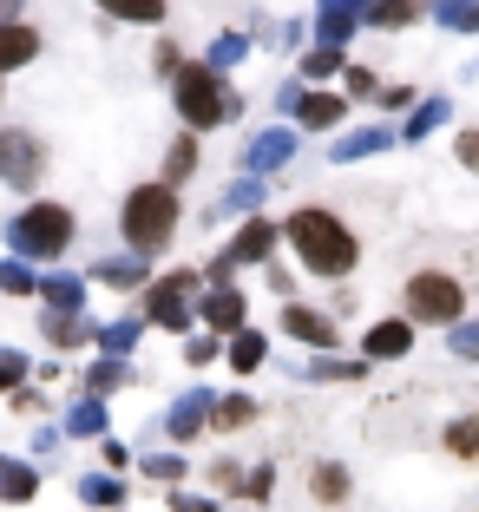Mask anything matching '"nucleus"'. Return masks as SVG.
Returning <instances> with one entry per match:
<instances>
[{
  "mask_svg": "<svg viewBox=\"0 0 479 512\" xmlns=\"http://www.w3.org/2000/svg\"><path fill=\"white\" fill-rule=\"evenodd\" d=\"M466 316V283L447 270H414L407 276V322H440V329H453V322Z\"/></svg>",
  "mask_w": 479,
  "mask_h": 512,
  "instance_id": "39448f33",
  "label": "nucleus"
},
{
  "mask_svg": "<svg viewBox=\"0 0 479 512\" xmlns=\"http://www.w3.org/2000/svg\"><path fill=\"white\" fill-rule=\"evenodd\" d=\"M315 499H322V506H342V499H348V473L335 467V460H329V467H315Z\"/></svg>",
  "mask_w": 479,
  "mask_h": 512,
  "instance_id": "c9c22d12",
  "label": "nucleus"
},
{
  "mask_svg": "<svg viewBox=\"0 0 479 512\" xmlns=\"http://www.w3.org/2000/svg\"><path fill=\"white\" fill-rule=\"evenodd\" d=\"M276 243H283V230H276V224H263V217H250V224L237 230V243H230V250L217 256V263H210V276L224 283V276H230V270H243V263H263V256H270Z\"/></svg>",
  "mask_w": 479,
  "mask_h": 512,
  "instance_id": "6e6552de",
  "label": "nucleus"
},
{
  "mask_svg": "<svg viewBox=\"0 0 479 512\" xmlns=\"http://www.w3.org/2000/svg\"><path fill=\"white\" fill-rule=\"evenodd\" d=\"M243 53H250V40H243V33H217V46H210V66H217V73H230Z\"/></svg>",
  "mask_w": 479,
  "mask_h": 512,
  "instance_id": "4c0bfd02",
  "label": "nucleus"
},
{
  "mask_svg": "<svg viewBox=\"0 0 479 512\" xmlns=\"http://www.w3.org/2000/svg\"><path fill=\"white\" fill-rule=\"evenodd\" d=\"M434 20L447 33H479V0H434Z\"/></svg>",
  "mask_w": 479,
  "mask_h": 512,
  "instance_id": "c756f323",
  "label": "nucleus"
},
{
  "mask_svg": "<svg viewBox=\"0 0 479 512\" xmlns=\"http://www.w3.org/2000/svg\"><path fill=\"white\" fill-rule=\"evenodd\" d=\"M197 171V138H178L171 145V158H165V184H184Z\"/></svg>",
  "mask_w": 479,
  "mask_h": 512,
  "instance_id": "e433bc0d",
  "label": "nucleus"
},
{
  "mask_svg": "<svg viewBox=\"0 0 479 512\" xmlns=\"http://www.w3.org/2000/svg\"><path fill=\"white\" fill-rule=\"evenodd\" d=\"M119 230H125L132 250L158 256L171 243V230H178V184H138L119 211Z\"/></svg>",
  "mask_w": 479,
  "mask_h": 512,
  "instance_id": "f03ea898",
  "label": "nucleus"
},
{
  "mask_svg": "<svg viewBox=\"0 0 479 512\" xmlns=\"http://www.w3.org/2000/svg\"><path fill=\"white\" fill-rule=\"evenodd\" d=\"M66 434H79V440L99 434L105 440V394H92V401H79L73 414H66Z\"/></svg>",
  "mask_w": 479,
  "mask_h": 512,
  "instance_id": "c85d7f7f",
  "label": "nucleus"
},
{
  "mask_svg": "<svg viewBox=\"0 0 479 512\" xmlns=\"http://www.w3.org/2000/svg\"><path fill=\"white\" fill-rule=\"evenodd\" d=\"M289 158H296V132H289V125H270V132H256L250 145H243V171H256V178H263V171H283Z\"/></svg>",
  "mask_w": 479,
  "mask_h": 512,
  "instance_id": "1a4fd4ad",
  "label": "nucleus"
},
{
  "mask_svg": "<svg viewBox=\"0 0 479 512\" xmlns=\"http://www.w3.org/2000/svg\"><path fill=\"white\" fill-rule=\"evenodd\" d=\"M20 381H27V355H20V348H0V388L14 394Z\"/></svg>",
  "mask_w": 479,
  "mask_h": 512,
  "instance_id": "79ce46f5",
  "label": "nucleus"
},
{
  "mask_svg": "<svg viewBox=\"0 0 479 512\" xmlns=\"http://www.w3.org/2000/svg\"><path fill=\"white\" fill-rule=\"evenodd\" d=\"M447 348H453V355H460V362H479V322H453Z\"/></svg>",
  "mask_w": 479,
  "mask_h": 512,
  "instance_id": "ea45409f",
  "label": "nucleus"
},
{
  "mask_svg": "<svg viewBox=\"0 0 479 512\" xmlns=\"http://www.w3.org/2000/svg\"><path fill=\"white\" fill-rule=\"evenodd\" d=\"M243 289H230V283H210L204 289V329H217V335H237L243 329Z\"/></svg>",
  "mask_w": 479,
  "mask_h": 512,
  "instance_id": "9b49d317",
  "label": "nucleus"
},
{
  "mask_svg": "<svg viewBox=\"0 0 479 512\" xmlns=\"http://www.w3.org/2000/svg\"><path fill=\"white\" fill-rule=\"evenodd\" d=\"M66 440V427H40V434H33V453H46V460H53V447H60Z\"/></svg>",
  "mask_w": 479,
  "mask_h": 512,
  "instance_id": "de8ad7c7",
  "label": "nucleus"
},
{
  "mask_svg": "<svg viewBox=\"0 0 479 512\" xmlns=\"http://www.w3.org/2000/svg\"><path fill=\"white\" fill-rule=\"evenodd\" d=\"M256 414V401H243V394H217V407H210V427H243Z\"/></svg>",
  "mask_w": 479,
  "mask_h": 512,
  "instance_id": "72a5a7b5",
  "label": "nucleus"
},
{
  "mask_svg": "<svg viewBox=\"0 0 479 512\" xmlns=\"http://www.w3.org/2000/svg\"><path fill=\"white\" fill-rule=\"evenodd\" d=\"M7 250L27 256V263H53V256L73 250V211L66 204H27V211L7 224Z\"/></svg>",
  "mask_w": 479,
  "mask_h": 512,
  "instance_id": "7ed1b4c3",
  "label": "nucleus"
},
{
  "mask_svg": "<svg viewBox=\"0 0 479 512\" xmlns=\"http://www.w3.org/2000/svg\"><path fill=\"white\" fill-rule=\"evenodd\" d=\"M197 289H204V276H197V270H171V276H158V283H145V322H151V329L184 335V329H191Z\"/></svg>",
  "mask_w": 479,
  "mask_h": 512,
  "instance_id": "423d86ee",
  "label": "nucleus"
},
{
  "mask_svg": "<svg viewBox=\"0 0 479 512\" xmlns=\"http://www.w3.org/2000/svg\"><path fill=\"white\" fill-rule=\"evenodd\" d=\"M256 204H263V178L250 171V178H237L224 197H217V204H210V211H204V224H210V217H256Z\"/></svg>",
  "mask_w": 479,
  "mask_h": 512,
  "instance_id": "a211bd4d",
  "label": "nucleus"
},
{
  "mask_svg": "<svg viewBox=\"0 0 479 512\" xmlns=\"http://www.w3.org/2000/svg\"><path fill=\"white\" fill-rule=\"evenodd\" d=\"M368 348V362H401L407 348H414V322H375V329L361 335Z\"/></svg>",
  "mask_w": 479,
  "mask_h": 512,
  "instance_id": "4468645a",
  "label": "nucleus"
},
{
  "mask_svg": "<svg viewBox=\"0 0 479 512\" xmlns=\"http://www.w3.org/2000/svg\"><path fill=\"white\" fill-rule=\"evenodd\" d=\"M388 145H401V132H388V125H361L355 138H335L329 158L335 165H355V158H375V151H388Z\"/></svg>",
  "mask_w": 479,
  "mask_h": 512,
  "instance_id": "ddd939ff",
  "label": "nucleus"
},
{
  "mask_svg": "<svg viewBox=\"0 0 479 512\" xmlns=\"http://www.w3.org/2000/svg\"><path fill=\"white\" fill-rule=\"evenodd\" d=\"M40 296H46V309H66V316H79V309H86V283H79V276H66V270L46 276Z\"/></svg>",
  "mask_w": 479,
  "mask_h": 512,
  "instance_id": "4be33fe9",
  "label": "nucleus"
},
{
  "mask_svg": "<svg viewBox=\"0 0 479 512\" xmlns=\"http://www.w3.org/2000/svg\"><path fill=\"white\" fill-rule=\"evenodd\" d=\"M0 289H7V296H40V283H33V270H27V256H7V263H0Z\"/></svg>",
  "mask_w": 479,
  "mask_h": 512,
  "instance_id": "473e14b6",
  "label": "nucleus"
},
{
  "mask_svg": "<svg viewBox=\"0 0 479 512\" xmlns=\"http://www.w3.org/2000/svg\"><path fill=\"white\" fill-rule=\"evenodd\" d=\"M342 86L355 92V99H375V92H381V79L368 73V66H342Z\"/></svg>",
  "mask_w": 479,
  "mask_h": 512,
  "instance_id": "c03bdc74",
  "label": "nucleus"
},
{
  "mask_svg": "<svg viewBox=\"0 0 479 512\" xmlns=\"http://www.w3.org/2000/svg\"><path fill=\"white\" fill-rule=\"evenodd\" d=\"M420 14H427L420 0H368V7H361V27H375V33H394V27H414Z\"/></svg>",
  "mask_w": 479,
  "mask_h": 512,
  "instance_id": "f3484780",
  "label": "nucleus"
},
{
  "mask_svg": "<svg viewBox=\"0 0 479 512\" xmlns=\"http://www.w3.org/2000/svg\"><path fill=\"white\" fill-rule=\"evenodd\" d=\"M453 151H460L466 171H479V132H460V138H453Z\"/></svg>",
  "mask_w": 479,
  "mask_h": 512,
  "instance_id": "49530a36",
  "label": "nucleus"
},
{
  "mask_svg": "<svg viewBox=\"0 0 479 512\" xmlns=\"http://www.w3.org/2000/svg\"><path fill=\"white\" fill-rule=\"evenodd\" d=\"M92 7L112 20H132V27H158L165 20V0H92Z\"/></svg>",
  "mask_w": 479,
  "mask_h": 512,
  "instance_id": "393cba45",
  "label": "nucleus"
},
{
  "mask_svg": "<svg viewBox=\"0 0 479 512\" xmlns=\"http://www.w3.org/2000/svg\"><path fill=\"white\" fill-rule=\"evenodd\" d=\"M33 486H40V473L27 460H0V506H27Z\"/></svg>",
  "mask_w": 479,
  "mask_h": 512,
  "instance_id": "412c9836",
  "label": "nucleus"
},
{
  "mask_svg": "<svg viewBox=\"0 0 479 512\" xmlns=\"http://www.w3.org/2000/svg\"><path fill=\"white\" fill-rule=\"evenodd\" d=\"M40 329H46V348H79V342H86V322H79V316H66V309H46V322H40Z\"/></svg>",
  "mask_w": 479,
  "mask_h": 512,
  "instance_id": "bb28decb",
  "label": "nucleus"
},
{
  "mask_svg": "<svg viewBox=\"0 0 479 512\" xmlns=\"http://www.w3.org/2000/svg\"><path fill=\"white\" fill-rule=\"evenodd\" d=\"M283 243L296 250V263L309 276H348L361 263V237L342 224L335 211H322V204H302V211H289L283 224Z\"/></svg>",
  "mask_w": 479,
  "mask_h": 512,
  "instance_id": "f257e3e1",
  "label": "nucleus"
},
{
  "mask_svg": "<svg viewBox=\"0 0 479 512\" xmlns=\"http://www.w3.org/2000/svg\"><path fill=\"white\" fill-rule=\"evenodd\" d=\"M447 125V99H420V106H407V125H401V145H420L427 132H440Z\"/></svg>",
  "mask_w": 479,
  "mask_h": 512,
  "instance_id": "b1692460",
  "label": "nucleus"
},
{
  "mask_svg": "<svg viewBox=\"0 0 479 512\" xmlns=\"http://www.w3.org/2000/svg\"><path fill=\"white\" fill-rule=\"evenodd\" d=\"M92 342H99V355H132V348H138V316H125V322H105V329H92Z\"/></svg>",
  "mask_w": 479,
  "mask_h": 512,
  "instance_id": "cd10ccee",
  "label": "nucleus"
},
{
  "mask_svg": "<svg viewBox=\"0 0 479 512\" xmlns=\"http://www.w3.org/2000/svg\"><path fill=\"white\" fill-rule=\"evenodd\" d=\"M283 329L296 335V342H309V348H335V322L315 316V309H302V302H289V309H283Z\"/></svg>",
  "mask_w": 479,
  "mask_h": 512,
  "instance_id": "6ab92c4d",
  "label": "nucleus"
},
{
  "mask_svg": "<svg viewBox=\"0 0 479 512\" xmlns=\"http://www.w3.org/2000/svg\"><path fill=\"white\" fill-rule=\"evenodd\" d=\"M210 407H217V394H210V388L178 394V407L165 414V434H171V440H197V434L210 427Z\"/></svg>",
  "mask_w": 479,
  "mask_h": 512,
  "instance_id": "9d476101",
  "label": "nucleus"
},
{
  "mask_svg": "<svg viewBox=\"0 0 479 512\" xmlns=\"http://www.w3.org/2000/svg\"><path fill=\"white\" fill-rule=\"evenodd\" d=\"M40 60V33L20 27V20H0V73H14V66H33Z\"/></svg>",
  "mask_w": 479,
  "mask_h": 512,
  "instance_id": "2eb2a0df",
  "label": "nucleus"
},
{
  "mask_svg": "<svg viewBox=\"0 0 479 512\" xmlns=\"http://www.w3.org/2000/svg\"><path fill=\"white\" fill-rule=\"evenodd\" d=\"M99 283H112V289H138V283H151V256L145 250H132V256H99Z\"/></svg>",
  "mask_w": 479,
  "mask_h": 512,
  "instance_id": "dca6fc26",
  "label": "nucleus"
},
{
  "mask_svg": "<svg viewBox=\"0 0 479 512\" xmlns=\"http://www.w3.org/2000/svg\"><path fill=\"white\" fill-rule=\"evenodd\" d=\"M296 125L302 132H329V125H342V99H335V92H302L296 99Z\"/></svg>",
  "mask_w": 479,
  "mask_h": 512,
  "instance_id": "aec40b11",
  "label": "nucleus"
},
{
  "mask_svg": "<svg viewBox=\"0 0 479 512\" xmlns=\"http://www.w3.org/2000/svg\"><path fill=\"white\" fill-rule=\"evenodd\" d=\"M296 375L302 381H361V375H368V362H329V355H322V362H302Z\"/></svg>",
  "mask_w": 479,
  "mask_h": 512,
  "instance_id": "7c9ffc66",
  "label": "nucleus"
},
{
  "mask_svg": "<svg viewBox=\"0 0 479 512\" xmlns=\"http://www.w3.org/2000/svg\"><path fill=\"white\" fill-rule=\"evenodd\" d=\"M184 362H191V368H210V362H217V329L191 335V348H184Z\"/></svg>",
  "mask_w": 479,
  "mask_h": 512,
  "instance_id": "37998d69",
  "label": "nucleus"
},
{
  "mask_svg": "<svg viewBox=\"0 0 479 512\" xmlns=\"http://www.w3.org/2000/svg\"><path fill=\"white\" fill-rule=\"evenodd\" d=\"M0 20H14V0H0Z\"/></svg>",
  "mask_w": 479,
  "mask_h": 512,
  "instance_id": "3c124183",
  "label": "nucleus"
},
{
  "mask_svg": "<svg viewBox=\"0 0 479 512\" xmlns=\"http://www.w3.org/2000/svg\"><path fill=\"white\" fill-rule=\"evenodd\" d=\"M46 171V145L33 132H0V184H14V191H33Z\"/></svg>",
  "mask_w": 479,
  "mask_h": 512,
  "instance_id": "0eeeda50",
  "label": "nucleus"
},
{
  "mask_svg": "<svg viewBox=\"0 0 479 512\" xmlns=\"http://www.w3.org/2000/svg\"><path fill=\"white\" fill-rule=\"evenodd\" d=\"M375 99H381V106H414V86H381Z\"/></svg>",
  "mask_w": 479,
  "mask_h": 512,
  "instance_id": "09e8293b",
  "label": "nucleus"
},
{
  "mask_svg": "<svg viewBox=\"0 0 479 512\" xmlns=\"http://www.w3.org/2000/svg\"><path fill=\"white\" fill-rule=\"evenodd\" d=\"M125 381H132V368H125V355H99V362L86 368V394H119Z\"/></svg>",
  "mask_w": 479,
  "mask_h": 512,
  "instance_id": "a878e982",
  "label": "nucleus"
},
{
  "mask_svg": "<svg viewBox=\"0 0 479 512\" xmlns=\"http://www.w3.org/2000/svg\"><path fill=\"white\" fill-rule=\"evenodd\" d=\"M79 499H86V506H125V486L112 480V473H86V480H79Z\"/></svg>",
  "mask_w": 479,
  "mask_h": 512,
  "instance_id": "2f4dec72",
  "label": "nucleus"
},
{
  "mask_svg": "<svg viewBox=\"0 0 479 512\" xmlns=\"http://www.w3.org/2000/svg\"><path fill=\"white\" fill-rule=\"evenodd\" d=\"M361 7H368V0H322V14H315V40L342 46L348 33H361Z\"/></svg>",
  "mask_w": 479,
  "mask_h": 512,
  "instance_id": "f8f14e48",
  "label": "nucleus"
},
{
  "mask_svg": "<svg viewBox=\"0 0 479 512\" xmlns=\"http://www.w3.org/2000/svg\"><path fill=\"white\" fill-rule=\"evenodd\" d=\"M447 453H460V460H479V414H466V421L447 427Z\"/></svg>",
  "mask_w": 479,
  "mask_h": 512,
  "instance_id": "f704fd0d",
  "label": "nucleus"
},
{
  "mask_svg": "<svg viewBox=\"0 0 479 512\" xmlns=\"http://www.w3.org/2000/svg\"><path fill=\"white\" fill-rule=\"evenodd\" d=\"M171 512H210V499H191V493H171Z\"/></svg>",
  "mask_w": 479,
  "mask_h": 512,
  "instance_id": "8fccbe9b",
  "label": "nucleus"
},
{
  "mask_svg": "<svg viewBox=\"0 0 479 512\" xmlns=\"http://www.w3.org/2000/svg\"><path fill=\"white\" fill-rule=\"evenodd\" d=\"M145 473H151V480H184V453H145Z\"/></svg>",
  "mask_w": 479,
  "mask_h": 512,
  "instance_id": "a19ab883",
  "label": "nucleus"
},
{
  "mask_svg": "<svg viewBox=\"0 0 479 512\" xmlns=\"http://www.w3.org/2000/svg\"><path fill=\"white\" fill-rule=\"evenodd\" d=\"M270 486H276V473H270V467L243 473V493H250V499H270Z\"/></svg>",
  "mask_w": 479,
  "mask_h": 512,
  "instance_id": "a18cd8bd",
  "label": "nucleus"
},
{
  "mask_svg": "<svg viewBox=\"0 0 479 512\" xmlns=\"http://www.w3.org/2000/svg\"><path fill=\"white\" fill-rule=\"evenodd\" d=\"M342 46H315V53H302V79H329V73H342V60H335Z\"/></svg>",
  "mask_w": 479,
  "mask_h": 512,
  "instance_id": "58836bf2",
  "label": "nucleus"
},
{
  "mask_svg": "<svg viewBox=\"0 0 479 512\" xmlns=\"http://www.w3.org/2000/svg\"><path fill=\"white\" fill-rule=\"evenodd\" d=\"M171 99H178V119L191 125V132H210V125H224L230 112H237V99L224 92V73H217V66H178Z\"/></svg>",
  "mask_w": 479,
  "mask_h": 512,
  "instance_id": "20e7f679",
  "label": "nucleus"
},
{
  "mask_svg": "<svg viewBox=\"0 0 479 512\" xmlns=\"http://www.w3.org/2000/svg\"><path fill=\"white\" fill-rule=\"evenodd\" d=\"M263 355H270L263 329H250V322H243V329L230 335V368H237V375H256V368H263Z\"/></svg>",
  "mask_w": 479,
  "mask_h": 512,
  "instance_id": "5701e85b",
  "label": "nucleus"
}]
</instances>
